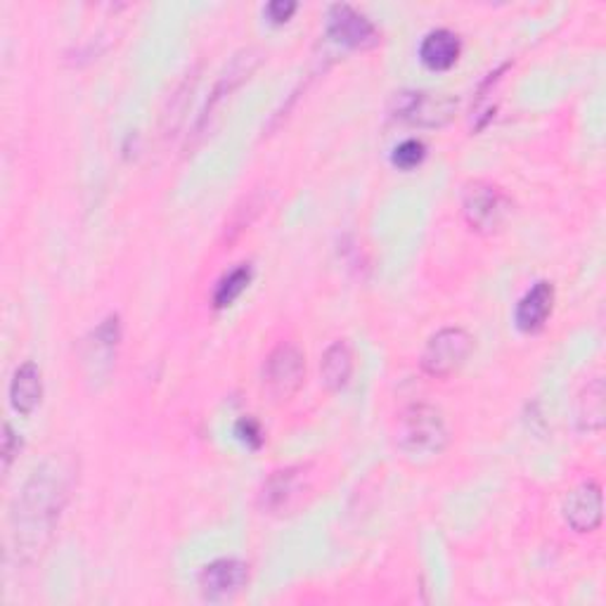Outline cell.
Masks as SVG:
<instances>
[{
	"mask_svg": "<svg viewBox=\"0 0 606 606\" xmlns=\"http://www.w3.org/2000/svg\"><path fill=\"white\" fill-rule=\"evenodd\" d=\"M74 486V467L65 457H50L26 481L12 512V547L24 561L46 550Z\"/></svg>",
	"mask_w": 606,
	"mask_h": 606,
	"instance_id": "obj_1",
	"label": "cell"
},
{
	"mask_svg": "<svg viewBox=\"0 0 606 606\" xmlns=\"http://www.w3.org/2000/svg\"><path fill=\"white\" fill-rule=\"evenodd\" d=\"M396 443L412 459L439 457L451 443V431L443 420V412L429 403H415L406 408L398 417Z\"/></svg>",
	"mask_w": 606,
	"mask_h": 606,
	"instance_id": "obj_2",
	"label": "cell"
},
{
	"mask_svg": "<svg viewBox=\"0 0 606 606\" xmlns=\"http://www.w3.org/2000/svg\"><path fill=\"white\" fill-rule=\"evenodd\" d=\"M512 201L502 187L488 180H474L462 195V215L467 225L479 235H493L508 221Z\"/></svg>",
	"mask_w": 606,
	"mask_h": 606,
	"instance_id": "obj_3",
	"label": "cell"
},
{
	"mask_svg": "<svg viewBox=\"0 0 606 606\" xmlns=\"http://www.w3.org/2000/svg\"><path fill=\"white\" fill-rule=\"evenodd\" d=\"M392 117L417 128H441L451 124L457 112V100L448 93L400 91L388 105Z\"/></svg>",
	"mask_w": 606,
	"mask_h": 606,
	"instance_id": "obj_4",
	"label": "cell"
},
{
	"mask_svg": "<svg viewBox=\"0 0 606 606\" xmlns=\"http://www.w3.org/2000/svg\"><path fill=\"white\" fill-rule=\"evenodd\" d=\"M474 353V337L462 327H445L429 339L422 353V370L434 380H445L467 363Z\"/></svg>",
	"mask_w": 606,
	"mask_h": 606,
	"instance_id": "obj_5",
	"label": "cell"
},
{
	"mask_svg": "<svg viewBox=\"0 0 606 606\" xmlns=\"http://www.w3.org/2000/svg\"><path fill=\"white\" fill-rule=\"evenodd\" d=\"M306 377V356L294 343H280L270 351L264 365V388L266 394L284 403L296 396Z\"/></svg>",
	"mask_w": 606,
	"mask_h": 606,
	"instance_id": "obj_6",
	"label": "cell"
},
{
	"mask_svg": "<svg viewBox=\"0 0 606 606\" xmlns=\"http://www.w3.org/2000/svg\"><path fill=\"white\" fill-rule=\"evenodd\" d=\"M311 490L306 465H294L272 471L258 490V504L266 514H292Z\"/></svg>",
	"mask_w": 606,
	"mask_h": 606,
	"instance_id": "obj_7",
	"label": "cell"
},
{
	"mask_svg": "<svg viewBox=\"0 0 606 606\" xmlns=\"http://www.w3.org/2000/svg\"><path fill=\"white\" fill-rule=\"evenodd\" d=\"M327 34L343 48L365 50L380 43V32L363 12L351 5H331L327 14Z\"/></svg>",
	"mask_w": 606,
	"mask_h": 606,
	"instance_id": "obj_8",
	"label": "cell"
},
{
	"mask_svg": "<svg viewBox=\"0 0 606 606\" xmlns=\"http://www.w3.org/2000/svg\"><path fill=\"white\" fill-rule=\"evenodd\" d=\"M249 583V564L242 559H215L199 573L201 595L209 602H223L240 595Z\"/></svg>",
	"mask_w": 606,
	"mask_h": 606,
	"instance_id": "obj_9",
	"label": "cell"
},
{
	"mask_svg": "<svg viewBox=\"0 0 606 606\" xmlns=\"http://www.w3.org/2000/svg\"><path fill=\"white\" fill-rule=\"evenodd\" d=\"M561 516L575 533H595L604 518L602 486L597 481L575 486L561 502Z\"/></svg>",
	"mask_w": 606,
	"mask_h": 606,
	"instance_id": "obj_10",
	"label": "cell"
},
{
	"mask_svg": "<svg viewBox=\"0 0 606 606\" xmlns=\"http://www.w3.org/2000/svg\"><path fill=\"white\" fill-rule=\"evenodd\" d=\"M555 306V287L552 282H536L531 290L522 296V301L516 303V327L526 331V335H533V331H540L550 317Z\"/></svg>",
	"mask_w": 606,
	"mask_h": 606,
	"instance_id": "obj_11",
	"label": "cell"
},
{
	"mask_svg": "<svg viewBox=\"0 0 606 606\" xmlns=\"http://www.w3.org/2000/svg\"><path fill=\"white\" fill-rule=\"evenodd\" d=\"M462 53V40L451 28H434L422 38L420 46V60L431 71H445L455 67Z\"/></svg>",
	"mask_w": 606,
	"mask_h": 606,
	"instance_id": "obj_12",
	"label": "cell"
},
{
	"mask_svg": "<svg viewBox=\"0 0 606 606\" xmlns=\"http://www.w3.org/2000/svg\"><path fill=\"white\" fill-rule=\"evenodd\" d=\"M43 398V380L40 370L32 360H26L12 374L10 382V403L20 415H32Z\"/></svg>",
	"mask_w": 606,
	"mask_h": 606,
	"instance_id": "obj_13",
	"label": "cell"
},
{
	"mask_svg": "<svg viewBox=\"0 0 606 606\" xmlns=\"http://www.w3.org/2000/svg\"><path fill=\"white\" fill-rule=\"evenodd\" d=\"M353 360L356 358L349 341L337 339L327 346L321 358V377L329 392H341V388L351 382L353 365H356Z\"/></svg>",
	"mask_w": 606,
	"mask_h": 606,
	"instance_id": "obj_14",
	"label": "cell"
},
{
	"mask_svg": "<svg viewBox=\"0 0 606 606\" xmlns=\"http://www.w3.org/2000/svg\"><path fill=\"white\" fill-rule=\"evenodd\" d=\"M575 422H579L581 431L587 434H597L604 429V382L593 380L590 382L575 403Z\"/></svg>",
	"mask_w": 606,
	"mask_h": 606,
	"instance_id": "obj_15",
	"label": "cell"
},
{
	"mask_svg": "<svg viewBox=\"0 0 606 606\" xmlns=\"http://www.w3.org/2000/svg\"><path fill=\"white\" fill-rule=\"evenodd\" d=\"M91 358L95 360V363H107L112 365V356L114 351H117V346L121 341V321H119V315H109L107 321L100 323L95 329H93V335H91Z\"/></svg>",
	"mask_w": 606,
	"mask_h": 606,
	"instance_id": "obj_16",
	"label": "cell"
},
{
	"mask_svg": "<svg viewBox=\"0 0 606 606\" xmlns=\"http://www.w3.org/2000/svg\"><path fill=\"white\" fill-rule=\"evenodd\" d=\"M249 282H252V266L249 264H242L235 270H230L228 276H223L221 282L215 284L213 306L215 308H228L230 303L237 301L240 294L247 290Z\"/></svg>",
	"mask_w": 606,
	"mask_h": 606,
	"instance_id": "obj_17",
	"label": "cell"
},
{
	"mask_svg": "<svg viewBox=\"0 0 606 606\" xmlns=\"http://www.w3.org/2000/svg\"><path fill=\"white\" fill-rule=\"evenodd\" d=\"M424 156H427L424 142L417 140V138H408V140H403L400 145L394 148L392 164L400 171H412L424 162Z\"/></svg>",
	"mask_w": 606,
	"mask_h": 606,
	"instance_id": "obj_18",
	"label": "cell"
},
{
	"mask_svg": "<svg viewBox=\"0 0 606 606\" xmlns=\"http://www.w3.org/2000/svg\"><path fill=\"white\" fill-rule=\"evenodd\" d=\"M235 431H237L240 441L247 443L249 448L256 451V448H261V445H264V431H261V427H258L256 420H252V417H244V420H240Z\"/></svg>",
	"mask_w": 606,
	"mask_h": 606,
	"instance_id": "obj_19",
	"label": "cell"
},
{
	"mask_svg": "<svg viewBox=\"0 0 606 606\" xmlns=\"http://www.w3.org/2000/svg\"><path fill=\"white\" fill-rule=\"evenodd\" d=\"M294 12H296V3H292V0H272V3L266 5V18L272 24L290 22Z\"/></svg>",
	"mask_w": 606,
	"mask_h": 606,
	"instance_id": "obj_20",
	"label": "cell"
},
{
	"mask_svg": "<svg viewBox=\"0 0 606 606\" xmlns=\"http://www.w3.org/2000/svg\"><path fill=\"white\" fill-rule=\"evenodd\" d=\"M18 451H20V439H18V434H14V431H12V427L5 424V427H3V469H5V471L10 469L12 459H14V455H18Z\"/></svg>",
	"mask_w": 606,
	"mask_h": 606,
	"instance_id": "obj_21",
	"label": "cell"
}]
</instances>
